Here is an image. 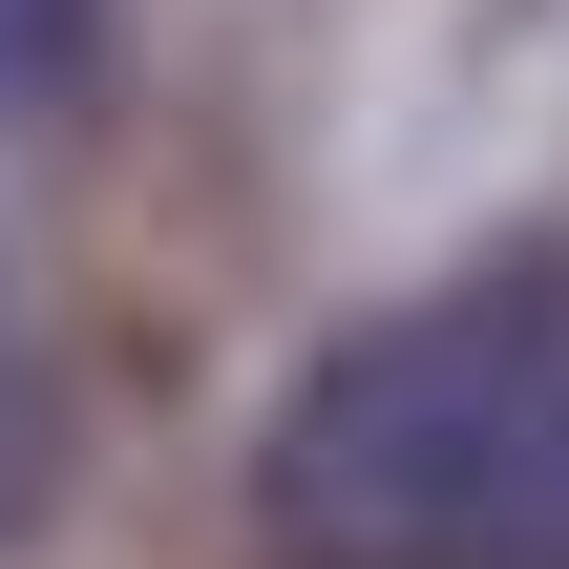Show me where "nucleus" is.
Masks as SVG:
<instances>
[{
  "label": "nucleus",
  "mask_w": 569,
  "mask_h": 569,
  "mask_svg": "<svg viewBox=\"0 0 569 569\" xmlns=\"http://www.w3.org/2000/svg\"><path fill=\"white\" fill-rule=\"evenodd\" d=\"M274 569H569V274H465L296 359L253 422Z\"/></svg>",
  "instance_id": "f257e3e1"
},
{
  "label": "nucleus",
  "mask_w": 569,
  "mask_h": 569,
  "mask_svg": "<svg viewBox=\"0 0 569 569\" xmlns=\"http://www.w3.org/2000/svg\"><path fill=\"white\" fill-rule=\"evenodd\" d=\"M42 507H63V380H42L21 296H0V549H42Z\"/></svg>",
  "instance_id": "f03ea898"
},
{
  "label": "nucleus",
  "mask_w": 569,
  "mask_h": 569,
  "mask_svg": "<svg viewBox=\"0 0 569 569\" xmlns=\"http://www.w3.org/2000/svg\"><path fill=\"white\" fill-rule=\"evenodd\" d=\"M84 84H106V0H0V127H42Z\"/></svg>",
  "instance_id": "7ed1b4c3"
}]
</instances>
